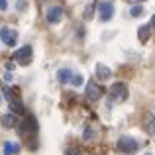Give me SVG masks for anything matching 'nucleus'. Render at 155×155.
Here are the masks:
<instances>
[{"label": "nucleus", "instance_id": "10", "mask_svg": "<svg viewBox=\"0 0 155 155\" xmlns=\"http://www.w3.org/2000/svg\"><path fill=\"white\" fill-rule=\"evenodd\" d=\"M75 73L71 71V69H59L57 71V81H59L61 84H71V79Z\"/></svg>", "mask_w": 155, "mask_h": 155}, {"label": "nucleus", "instance_id": "16", "mask_svg": "<svg viewBox=\"0 0 155 155\" xmlns=\"http://www.w3.org/2000/svg\"><path fill=\"white\" fill-rule=\"evenodd\" d=\"M83 83H84V81H83V75L75 73V75H73V79H71V84H73V87H77V88H79Z\"/></svg>", "mask_w": 155, "mask_h": 155}, {"label": "nucleus", "instance_id": "22", "mask_svg": "<svg viewBox=\"0 0 155 155\" xmlns=\"http://www.w3.org/2000/svg\"><path fill=\"white\" fill-rule=\"evenodd\" d=\"M151 28H153V30H155V16H153V18H151Z\"/></svg>", "mask_w": 155, "mask_h": 155}, {"label": "nucleus", "instance_id": "11", "mask_svg": "<svg viewBox=\"0 0 155 155\" xmlns=\"http://www.w3.org/2000/svg\"><path fill=\"white\" fill-rule=\"evenodd\" d=\"M22 151L18 141H4V155H18Z\"/></svg>", "mask_w": 155, "mask_h": 155}, {"label": "nucleus", "instance_id": "20", "mask_svg": "<svg viewBox=\"0 0 155 155\" xmlns=\"http://www.w3.org/2000/svg\"><path fill=\"white\" fill-rule=\"evenodd\" d=\"M6 8H8V2L6 0H0V10H6Z\"/></svg>", "mask_w": 155, "mask_h": 155}, {"label": "nucleus", "instance_id": "6", "mask_svg": "<svg viewBox=\"0 0 155 155\" xmlns=\"http://www.w3.org/2000/svg\"><path fill=\"white\" fill-rule=\"evenodd\" d=\"M102 94H104V91H102V87H100V84L92 83V81L87 84V96H88V100H92V102H94V100H98Z\"/></svg>", "mask_w": 155, "mask_h": 155}, {"label": "nucleus", "instance_id": "1", "mask_svg": "<svg viewBox=\"0 0 155 155\" xmlns=\"http://www.w3.org/2000/svg\"><path fill=\"white\" fill-rule=\"evenodd\" d=\"M108 96L112 102H124L128 98V87L124 83H114L108 91Z\"/></svg>", "mask_w": 155, "mask_h": 155}, {"label": "nucleus", "instance_id": "3", "mask_svg": "<svg viewBox=\"0 0 155 155\" xmlns=\"http://www.w3.org/2000/svg\"><path fill=\"white\" fill-rule=\"evenodd\" d=\"M31 57H34V49L30 45H24L20 49L14 51V61L20 65H30L31 63Z\"/></svg>", "mask_w": 155, "mask_h": 155}, {"label": "nucleus", "instance_id": "18", "mask_svg": "<svg viewBox=\"0 0 155 155\" xmlns=\"http://www.w3.org/2000/svg\"><path fill=\"white\" fill-rule=\"evenodd\" d=\"M65 155H83V151H81L77 145H71V147L65 149Z\"/></svg>", "mask_w": 155, "mask_h": 155}, {"label": "nucleus", "instance_id": "21", "mask_svg": "<svg viewBox=\"0 0 155 155\" xmlns=\"http://www.w3.org/2000/svg\"><path fill=\"white\" fill-rule=\"evenodd\" d=\"M18 8H20V10H24V8H26V2H24V0H20V2H18Z\"/></svg>", "mask_w": 155, "mask_h": 155}, {"label": "nucleus", "instance_id": "19", "mask_svg": "<svg viewBox=\"0 0 155 155\" xmlns=\"http://www.w3.org/2000/svg\"><path fill=\"white\" fill-rule=\"evenodd\" d=\"M92 10H94V4H91V6L84 10V18H87V20H91V18H92V16H91V14H92Z\"/></svg>", "mask_w": 155, "mask_h": 155}, {"label": "nucleus", "instance_id": "12", "mask_svg": "<svg viewBox=\"0 0 155 155\" xmlns=\"http://www.w3.org/2000/svg\"><path fill=\"white\" fill-rule=\"evenodd\" d=\"M96 77H98L100 81H108L110 77H112V71H110L104 63H96Z\"/></svg>", "mask_w": 155, "mask_h": 155}, {"label": "nucleus", "instance_id": "14", "mask_svg": "<svg viewBox=\"0 0 155 155\" xmlns=\"http://www.w3.org/2000/svg\"><path fill=\"white\" fill-rule=\"evenodd\" d=\"M137 38H140L141 43H145L149 39V26H141L140 30H137Z\"/></svg>", "mask_w": 155, "mask_h": 155}, {"label": "nucleus", "instance_id": "15", "mask_svg": "<svg viewBox=\"0 0 155 155\" xmlns=\"http://www.w3.org/2000/svg\"><path fill=\"white\" fill-rule=\"evenodd\" d=\"M96 137V132L92 130V126H88L87 130H84V141H91V140H94Z\"/></svg>", "mask_w": 155, "mask_h": 155}, {"label": "nucleus", "instance_id": "8", "mask_svg": "<svg viewBox=\"0 0 155 155\" xmlns=\"http://www.w3.org/2000/svg\"><path fill=\"white\" fill-rule=\"evenodd\" d=\"M4 94H6V98H8V102H10V106H12V110H14V114H22L24 112V106H22V102H20L18 98H16L14 94H12L8 88H4Z\"/></svg>", "mask_w": 155, "mask_h": 155}, {"label": "nucleus", "instance_id": "17", "mask_svg": "<svg viewBox=\"0 0 155 155\" xmlns=\"http://www.w3.org/2000/svg\"><path fill=\"white\" fill-rule=\"evenodd\" d=\"M143 6H134L132 8V10H130V14H132L134 16V18H140V16H143Z\"/></svg>", "mask_w": 155, "mask_h": 155}, {"label": "nucleus", "instance_id": "5", "mask_svg": "<svg viewBox=\"0 0 155 155\" xmlns=\"http://www.w3.org/2000/svg\"><path fill=\"white\" fill-rule=\"evenodd\" d=\"M98 16L102 22H108L114 16V4L112 2H100L98 4Z\"/></svg>", "mask_w": 155, "mask_h": 155}, {"label": "nucleus", "instance_id": "9", "mask_svg": "<svg viewBox=\"0 0 155 155\" xmlns=\"http://www.w3.org/2000/svg\"><path fill=\"white\" fill-rule=\"evenodd\" d=\"M2 126H4V128H8V130L18 128V126H20L18 116H16L14 112H12V114H6V116H2Z\"/></svg>", "mask_w": 155, "mask_h": 155}, {"label": "nucleus", "instance_id": "13", "mask_svg": "<svg viewBox=\"0 0 155 155\" xmlns=\"http://www.w3.org/2000/svg\"><path fill=\"white\" fill-rule=\"evenodd\" d=\"M143 130L149 136H155V116L153 114H147V116L143 118Z\"/></svg>", "mask_w": 155, "mask_h": 155}, {"label": "nucleus", "instance_id": "2", "mask_svg": "<svg viewBox=\"0 0 155 155\" xmlns=\"http://www.w3.org/2000/svg\"><path fill=\"white\" fill-rule=\"evenodd\" d=\"M137 147H140V143H137L134 137H128V136L120 137V140H118V143H116V149H118V151H120V153H128V155L136 153Z\"/></svg>", "mask_w": 155, "mask_h": 155}, {"label": "nucleus", "instance_id": "23", "mask_svg": "<svg viewBox=\"0 0 155 155\" xmlns=\"http://www.w3.org/2000/svg\"><path fill=\"white\" fill-rule=\"evenodd\" d=\"M147 155H149V153H147Z\"/></svg>", "mask_w": 155, "mask_h": 155}, {"label": "nucleus", "instance_id": "7", "mask_svg": "<svg viewBox=\"0 0 155 155\" xmlns=\"http://www.w3.org/2000/svg\"><path fill=\"white\" fill-rule=\"evenodd\" d=\"M63 8L61 6H51L49 10H47V22L49 24H59L61 20H63Z\"/></svg>", "mask_w": 155, "mask_h": 155}, {"label": "nucleus", "instance_id": "4", "mask_svg": "<svg viewBox=\"0 0 155 155\" xmlns=\"http://www.w3.org/2000/svg\"><path fill=\"white\" fill-rule=\"evenodd\" d=\"M0 38H2V41L6 43L8 47H14L16 43H18V31L12 30V28H6V26H4L2 30H0Z\"/></svg>", "mask_w": 155, "mask_h": 155}]
</instances>
